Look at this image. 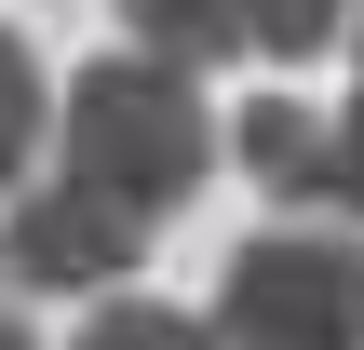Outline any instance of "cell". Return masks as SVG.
Returning <instances> with one entry per match:
<instances>
[{
  "mask_svg": "<svg viewBox=\"0 0 364 350\" xmlns=\"http://www.w3.org/2000/svg\"><path fill=\"white\" fill-rule=\"evenodd\" d=\"M338 202H351V216H364V94H351V108H338Z\"/></svg>",
  "mask_w": 364,
  "mask_h": 350,
  "instance_id": "cell-9",
  "label": "cell"
},
{
  "mask_svg": "<svg viewBox=\"0 0 364 350\" xmlns=\"http://www.w3.org/2000/svg\"><path fill=\"white\" fill-rule=\"evenodd\" d=\"M41 148V54L0 27V189H14V162Z\"/></svg>",
  "mask_w": 364,
  "mask_h": 350,
  "instance_id": "cell-8",
  "label": "cell"
},
{
  "mask_svg": "<svg viewBox=\"0 0 364 350\" xmlns=\"http://www.w3.org/2000/svg\"><path fill=\"white\" fill-rule=\"evenodd\" d=\"M216 350H364V243L257 229L216 283Z\"/></svg>",
  "mask_w": 364,
  "mask_h": 350,
  "instance_id": "cell-2",
  "label": "cell"
},
{
  "mask_svg": "<svg viewBox=\"0 0 364 350\" xmlns=\"http://www.w3.org/2000/svg\"><path fill=\"white\" fill-rule=\"evenodd\" d=\"M135 256H149V216H135V202H108V189H81V175L27 189V202H14V229H0V270H14V283H41V297H95V283H122Z\"/></svg>",
  "mask_w": 364,
  "mask_h": 350,
  "instance_id": "cell-3",
  "label": "cell"
},
{
  "mask_svg": "<svg viewBox=\"0 0 364 350\" xmlns=\"http://www.w3.org/2000/svg\"><path fill=\"white\" fill-rule=\"evenodd\" d=\"M351 54H364V0H351Z\"/></svg>",
  "mask_w": 364,
  "mask_h": 350,
  "instance_id": "cell-11",
  "label": "cell"
},
{
  "mask_svg": "<svg viewBox=\"0 0 364 350\" xmlns=\"http://www.w3.org/2000/svg\"><path fill=\"white\" fill-rule=\"evenodd\" d=\"M243 40L257 54H324V40H351V0H243Z\"/></svg>",
  "mask_w": 364,
  "mask_h": 350,
  "instance_id": "cell-7",
  "label": "cell"
},
{
  "mask_svg": "<svg viewBox=\"0 0 364 350\" xmlns=\"http://www.w3.org/2000/svg\"><path fill=\"white\" fill-rule=\"evenodd\" d=\"M0 350H41V337H27V324H14V310H0Z\"/></svg>",
  "mask_w": 364,
  "mask_h": 350,
  "instance_id": "cell-10",
  "label": "cell"
},
{
  "mask_svg": "<svg viewBox=\"0 0 364 350\" xmlns=\"http://www.w3.org/2000/svg\"><path fill=\"white\" fill-rule=\"evenodd\" d=\"M230 148H243V175H257L270 202H338V121H324V108L257 94V108L230 121Z\"/></svg>",
  "mask_w": 364,
  "mask_h": 350,
  "instance_id": "cell-4",
  "label": "cell"
},
{
  "mask_svg": "<svg viewBox=\"0 0 364 350\" xmlns=\"http://www.w3.org/2000/svg\"><path fill=\"white\" fill-rule=\"evenodd\" d=\"M81 350H216V324H189V310H162V297H108Z\"/></svg>",
  "mask_w": 364,
  "mask_h": 350,
  "instance_id": "cell-6",
  "label": "cell"
},
{
  "mask_svg": "<svg viewBox=\"0 0 364 350\" xmlns=\"http://www.w3.org/2000/svg\"><path fill=\"white\" fill-rule=\"evenodd\" d=\"M122 27H135V54H162V67L257 54V40H243V0H122Z\"/></svg>",
  "mask_w": 364,
  "mask_h": 350,
  "instance_id": "cell-5",
  "label": "cell"
},
{
  "mask_svg": "<svg viewBox=\"0 0 364 350\" xmlns=\"http://www.w3.org/2000/svg\"><path fill=\"white\" fill-rule=\"evenodd\" d=\"M203 162H216V121H203L189 67H162V54L81 67V94H68V175L81 189H108L135 216H176L203 189Z\"/></svg>",
  "mask_w": 364,
  "mask_h": 350,
  "instance_id": "cell-1",
  "label": "cell"
}]
</instances>
